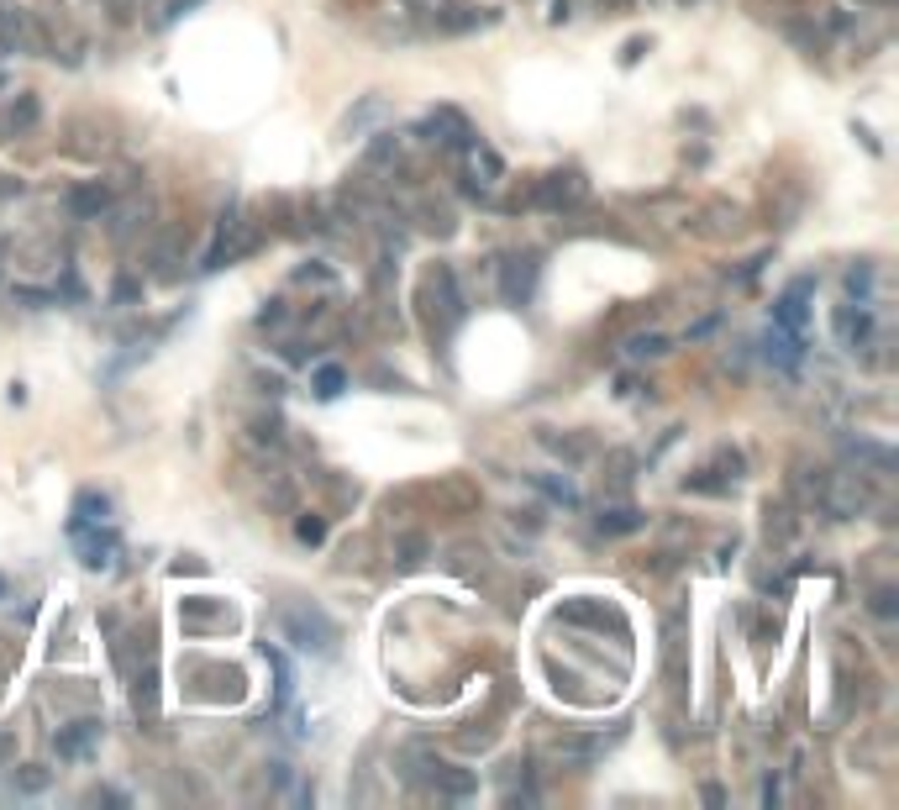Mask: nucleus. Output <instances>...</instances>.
Here are the masks:
<instances>
[{"instance_id": "f3484780", "label": "nucleus", "mask_w": 899, "mask_h": 810, "mask_svg": "<svg viewBox=\"0 0 899 810\" xmlns=\"http://www.w3.org/2000/svg\"><path fill=\"white\" fill-rule=\"evenodd\" d=\"M873 611H879V616H895V595H889V589H879V595H873Z\"/></svg>"}, {"instance_id": "39448f33", "label": "nucleus", "mask_w": 899, "mask_h": 810, "mask_svg": "<svg viewBox=\"0 0 899 810\" xmlns=\"http://www.w3.org/2000/svg\"><path fill=\"white\" fill-rule=\"evenodd\" d=\"M95 737H101V721H74V726L58 737V752H63V757H79V752L90 748Z\"/></svg>"}, {"instance_id": "1a4fd4ad", "label": "nucleus", "mask_w": 899, "mask_h": 810, "mask_svg": "<svg viewBox=\"0 0 899 810\" xmlns=\"http://www.w3.org/2000/svg\"><path fill=\"white\" fill-rule=\"evenodd\" d=\"M69 206H74L79 216H101V211L111 206V195H106L101 184H90V190H74V195H69Z\"/></svg>"}, {"instance_id": "7ed1b4c3", "label": "nucleus", "mask_w": 899, "mask_h": 810, "mask_svg": "<svg viewBox=\"0 0 899 810\" xmlns=\"http://www.w3.org/2000/svg\"><path fill=\"white\" fill-rule=\"evenodd\" d=\"M537 285V258H506V295L510 300H526Z\"/></svg>"}, {"instance_id": "dca6fc26", "label": "nucleus", "mask_w": 899, "mask_h": 810, "mask_svg": "<svg viewBox=\"0 0 899 810\" xmlns=\"http://www.w3.org/2000/svg\"><path fill=\"white\" fill-rule=\"evenodd\" d=\"M647 352H663V337H636L631 343V358H647Z\"/></svg>"}, {"instance_id": "2eb2a0df", "label": "nucleus", "mask_w": 899, "mask_h": 810, "mask_svg": "<svg viewBox=\"0 0 899 810\" xmlns=\"http://www.w3.org/2000/svg\"><path fill=\"white\" fill-rule=\"evenodd\" d=\"M43 784H48V774H43V768H27V774H16V790H27V795H37Z\"/></svg>"}, {"instance_id": "20e7f679", "label": "nucleus", "mask_w": 899, "mask_h": 810, "mask_svg": "<svg viewBox=\"0 0 899 810\" xmlns=\"http://www.w3.org/2000/svg\"><path fill=\"white\" fill-rule=\"evenodd\" d=\"M79 537V553H85V563L90 569H111V558H116V537L106 531V537H85V531H74Z\"/></svg>"}, {"instance_id": "f8f14e48", "label": "nucleus", "mask_w": 899, "mask_h": 810, "mask_svg": "<svg viewBox=\"0 0 899 810\" xmlns=\"http://www.w3.org/2000/svg\"><path fill=\"white\" fill-rule=\"evenodd\" d=\"M342 385H347V374H342L337 363H327V369L316 374V395H321V401H337V395H342Z\"/></svg>"}, {"instance_id": "4468645a", "label": "nucleus", "mask_w": 899, "mask_h": 810, "mask_svg": "<svg viewBox=\"0 0 899 810\" xmlns=\"http://www.w3.org/2000/svg\"><path fill=\"white\" fill-rule=\"evenodd\" d=\"M374 116H385V101H363V106H358V111L347 116V132H352V137H358V132H363V126H369V121H374Z\"/></svg>"}, {"instance_id": "0eeeda50", "label": "nucleus", "mask_w": 899, "mask_h": 810, "mask_svg": "<svg viewBox=\"0 0 899 810\" xmlns=\"http://www.w3.org/2000/svg\"><path fill=\"white\" fill-rule=\"evenodd\" d=\"M32 32H27V16L16 5H0V48H21Z\"/></svg>"}, {"instance_id": "6e6552de", "label": "nucleus", "mask_w": 899, "mask_h": 810, "mask_svg": "<svg viewBox=\"0 0 899 810\" xmlns=\"http://www.w3.org/2000/svg\"><path fill=\"white\" fill-rule=\"evenodd\" d=\"M106 495H79V506H74V531L79 526H106Z\"/></svg>"}, {"instance_id": "a211bd4d", "label": "nucleus", "mask_w": 899, "mask_h": 810, "mask_svg": "<svg viewBox=\"0 0 899 810\" xmlns=\"http://www.w3.org/2000/svg\"><path fill=\"white\" fill-rule=\"evenodd\" d=\"M300 537H305V542H321V521L305 516V521H300Z\"/></svg>"}, {"instance_id": "f257e3e1", "label": "nucleus", "mask_w": 899, "mask_h": 810, "mask_svg": "<svg viewBox=\"0 0 899 810\" xmlns=\"http://www.w3.org/2000/svg\"><path fill=\"white\" fill-rule=\"evenodd\" d=\"M284 632L295 647H316V652H332L337 647V632H332V621L321 616V611H284Z\"/></svg>"}, {"instance_id": "f03ea898", "label": "nucleus", "mask_w": 899, "mask_h": 810, "mask_svg": "<svg viewBox=\"0 0 899 810\" xmlns=\"http://www.w3.org/2000/svg\"><path fill=\"white\" fill-rule=\"evenodd\" d=\"M805 295H810V279H799V285H794L784 300L773 305V321H779V332H794V337H799V327H805Z\"/></svg>"}, {"instance_id": "9d476101", "label": "nucleus", "mask_w": 899, "mask_h": 810, "mask_svg": "<svg viewBox=\"0 0 899 810\" xmlns=\"http://www.w3.org/2000/svg\"><path fill=\"white\" fill-rule=\"evenodd\" d=\"M579 195H584L579 174H553V184L542 190V200H547V206H563V200H579Z\"/></svg>"}, {"instance_id": "423d86ee", "label": "nucleus", "mask_w": 899, "mask_h": 810, "mask_svg": "<svg viewBox=\"0 0 899 810\" xmlns=\"http://www.w3.org/2000/svg\"><path fill=\"white\" fill-rule=\"evenodd\" d=\"M426 132H448L442 142H452V148H463V142H474V132H468V121L458 111H437L432 121H426Z\"/></svg>"}, {"instance_id": "9b49d317", "label": "nucleus", "mask_w": 899, "mask_h": 810, "mask_svg": "<svg viewBox=\"0 0 899 810\" xmlns=\"http://www.w3.org/2000/svg\"><path fill=\"white\" fill-rule=\"evenodd\" d=\"M837 332H842L846 347L868 343V316H863V311H857V316H852V311H842V316H837Z\"/></svg>"}, {"instance_id": "ddd939ff", "label": "nucleus", "mask_w": 899, "mask_h": 810, "mask_svg": "<svg viewBox=\"0 0 899 810\" xmlns=\"http://www.w3.org/2000/svg\"><path fill=\"white\" fill-rule=\"evenodd\" d=\"M642 526V511H611V516H600V531H636Z\"/></svg>"}]
</instances>
